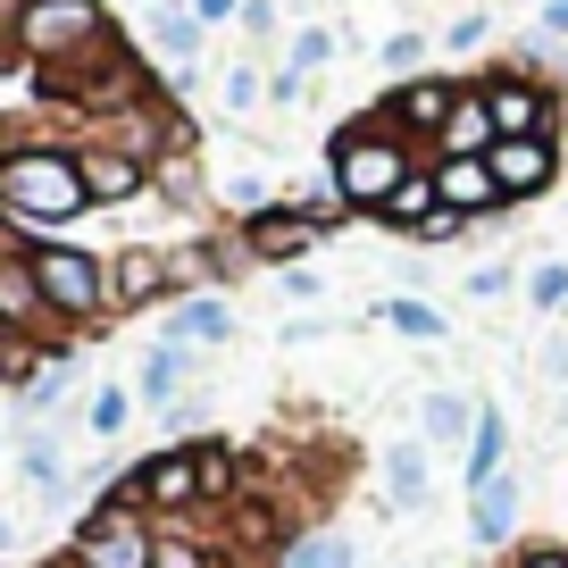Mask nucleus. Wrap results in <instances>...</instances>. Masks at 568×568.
Returning a JSON list of instances; mask_svg holds the SVG:
<instances>
[{
    "label": "nucleus",
    "instance_id": "nucleus-28",
    "mask_svg": "<svg viewBox=\"0 0 568 568\" xmlns=\"http://www.w3.org/2000/svg\"><path fill=\"white\" fill-rule=\"evenodd\" d=\"M125 418H134V393H125V385H101L84 402V426L101 435V444H109V435H125Z\"/></svg>",
    "mask_w": 568,
    "mask_h": 568
},
{
    "label": "nucleus",
    "instance_id": "nucleus-41",
    "mask_svg": "<svg viewBox=\"0 0 568 568\" xmlns=\"http://www.w3.org/2000/svg\"><path fill=\"white\" fill-rule=\"evenodd\" d=\"M193 18L201 26H226V18H243V0H193Z\"/></svg>",
    "mask_w": 568,
    "mask_h": 568
},
{
    "label": "nucleus",
    "instance_id": "nucleus-15",
    "mask_svg": "<svg viewBox=\"0 0 568 568\" xmlns=\"http://www.w3.org/2000/svg\"><path fill=\"white\" fill-rule=\"evenodd\" d=\"M168 251H118V260H109V310H142V302H160L168 293Z\"/></svg>",
    "mask_w": 568,
    "mask_h": 568
},
{
    "label": "nucleus",
    "instance_id": "nucleus-6",
    "mask_svg": "<svg viewBox=\"0 0 568 568\" xmlns=\"http://www.w3.org/2000/svg\"><path fill=\"white\" fill-rule=\"evenodd\" d=\"M34 284H42V302H51L59 326L109 310V260H92V251H75V243H34Z\"/></svg>",
    "mask_w": 568,
    "mask_h": 568
},
{
    "label": "nucleus",
    "instance_id": "nucleus-12",
    "mask_svg": "<svg viewBox=\"0 0 568 568\" xmlns=\"http://www.w3.org/2000/svg\"><path fill=\"white\" fill-rule=\"evenodd\" d=\"M75 168H84L92 210H118V201H134L142 184H151V168H142L134 151H118V142H75Z\"/></svg>",
    "mask_w": 568,
    "mask_h": 568
},
{
    "label": "nucleus",
    "instance_id": "nucleus-46",
    "mask_svg": "<svg viewBox=\"0 0 568 568\" xmlns=\"http://www.w3.org/2000/svg\"><path fill=\"white\" fill-rule=\"evenodd\" d=\"M59 568H75V560H59Z\"/></svg>",
    "mask_w": 568,
    "mask_h": 568
},
{
    "label": "nucleus",
    "instance_id": "nucleus-27",
    "mask_svg": "<svg viewBox=\"0 0 568 568\" xmlns=\"http://www.w3.org/2000/svg\"><path fill=\"white\" fill-rule=\"evenodd\" d=\"M193 460H201V501H234V494H243V452H234V444H193Z\"/></svg>",
    "mask_w": 568,
    "mask_h": 568
},
{
    "label": "nucleus",
    "instance_id": "nucleus-30",
    "mask_svg": "<svg viewBox=\"0 0 568 568\" xmlns=\"http://www.w3.org/2000/svg\"><path fill=\"white\" fill-rule=\"evenodd\" d=\"M326 59H335V34H326V26H302V34H293V51H284V75H302V84H310Z\"/></svg>",
    "mask_w": 568,
    "mask_h": 568
},
{
    "label": "nucleus",
    "instance_id": "nucleus-34",
    "mask_svg": "<svg viewBox=\"0 0 568 568\" xmlns=\"http://www.w3.org/2000/svg\"><path fill=\"white\" fill-rule=\"evenodd\" d=\"M485 34H494V18H485V9H468V18H452V26H444V51H477Z\"/></svg>",
    "mask_w": 568,
    "mask_h": 568
},
{
    "label": "nucleus",
    "instance_id": "nucleus-39",
    "mask_svg": "<svg viewBox=\"0 0 568 568\" xmlns=\"http://www.w3.org/2000/svg\"><path fill=\"white\" fill-rule=\"evenodd\" d=\"M535 34H551V42H568V0H544V9H535Z\"/></svg>",
    "mask_w": 568,
    "mask_h": 568
},
{
    "label": "nucleus",
    "instance_id": "nucleus-1",
    "mask_svg": "<svg viewBox=\"0 0 568 568\" xmlns=\"http://www.w3.org/2000/svg\"><path fill=\"white\" fill-rule=\"evenodd\" d=\"M84 210H92V193H84V168H75V142L0 151V226L18 243H59Z\"/></svg>",
    "mask_w": 568,
    "mask_h": 568
},
{
    "label": "nucleus",
    "instance_id": "nucleus-10",
    "mask_svg": "<svg viewBox=\"0 0 568 568\" xmlns=\"http://www.w3.org/2000/svg\"><path fill=\"white\" fill-rule=\"evenodd\" d=\"M0 318L9 326H59L42 284H34V243H18L9 226H0Z\"/></svg>",
    "mask_w": 568,
    "mask_h": 568
},
{
    "label": "nucleus",
    "instance_id": "nucleus-13",
    "mask_svg": "<svg viewBox=\"0 0 568 568\" xmlns=\"http://www.w3.org/2000/svg\"><path fill=\"white\" fill-rule=\"evenodd\" d=\"M494 184H501V201H535V193H551V176H560V142H494Z\"/></svg>",
    "mask_w": 568,
    "mask_h": 568
},
{
    "label": "nucleus",
    "instance_id": "nucleus-37",
    "mask_svg": "<svg viewBox=\"0 0 568 568\" xmlns=\"http://www.w3.org/2000/svg\"><path fill=\"white\" fill-rule=\"evenodd\" d=\"M234 26H243L251 42H267V34H276V9H267V0H243V18H234Z\"/></svg>",
    "mask_w": 568,
    "mask_h": 568
},
{
    "label": "nucleus",
    "instance_id": "nucleus-32",
    "mask_svg": "<svg viewBox=\"0 0 568 568\" xmlns=\"http://www.w3.org/2000/svg\"><path fill=\"white\" fill-rule=\"evenodd\" d=\"M527 302H535V310H560V302H568V267H560V260H544V267L527 276Z\"/></svg>",
    "mask_w": 568,
    "mask_h": 568
},
{
    "label": "nucleus",
    "instance_id": "nucleus-42",
    "mask_svg": "<svg viewBox=\"0 0 568 568\" xmlns=\"http://www.w3.org/2000/svg\"><path fill=\"white\" fill-rule=\"evenodd\" d=\"M18 18H26V0H0V26H9V42H18Z\"/></svg>",
    "mask_w": 568,
    "mask_h": 568
},
{
    "label": "nucleus",
    "instance_id": "nucleus-8",
    "mask_svg": "<svg viewBox=\"0 0 568 568\" xmlns=\"http://www.w3.org/2000/svg\"><path fill=\"white\" fill-rule=\"evenodd\" d=\"M460 92H468L460 75H409V84H393V101L376 109V118H385L409 151H435L444 125H452V109H460Z\"/></svg>",
    "mask_w": 568,
    "mask_h": 568
},
{
    "label": "nucleus",
    "instance_id": "nucleus-14",
    "mask_svg": "<svg viewBox=\"0 0 568 568\" xmlns=\"http://www.w3.org/2000/svg\"><path fill=\"white\" fill-rule=\"evenodd\" d=\"M518 494H527V468L485 477L477 494H468V535H477V544H510L518 535Z\"/></svg>",
    "mask_w": 568,
    "mask_h": 568
},
{
    "label": "nucleus",
    "instance_id": "nucleus-38",
    "mask_svg": "<svg viewBox=\"0 0 568 568\" xmlns=\"http://www.w3.org/2000/svg\"><path fill=\"white\" fill-rule=\"evenodd\" d=\"M510 568H568V544H527Z\"/></svg>",
    "mask_w": 568,
    "mask_h": 568
},
{
    "label": "nucleus",
    "instance_id": "nucleus-45",
    "mask_svg": "<svg viewBox=\"0 0 568 568\" xmlns=\"http://www.w3.org/2000/svg\"><path fill=\"white\" fill-rule=\"evenodd\" d=\"M560 418H568V402H560Z\"/></svg>",
    "mask_w": 568,
    "mask_h": 568
},
{
    "label": "nucleus",
    "instance_id": "nucleus-11",
    "mask_svg": "<svg viewBox=\"0 0 568 568\" xmlns=\"http://www.w3.org/2000/svg\"><path fill=\"white\" fill-rule=\"evenodd\" d=\"M426 168H435V201H444L452 217H468V226H477V217H501V210H510L485 160H426Z\"/></svg>",
    "mask_w": 568,
    "mask_h": 568
},
{
    "label": "nucleus",
    "instance_id": "nucleus-5",
    "mask_svg": "<svg viewBox=\"0 0 568 568\" xmlns=\"http://www.w3.org/2000/svg\"><path fill=\"white\" fill-rule=\"evenodd\" d=\"M477 92H485V109H494L501 142H560V92H551V75L494 68V75H477Z\"/></svg>",
    "mask_w": 568,
    "mask_h": 568
},
{
    "label": "nucleus",
    "instance_id": "nucleus-7",
    "mask_svg": "<svg viewBox=\"0 0 568 568\" xmlns=\"http://www.w3.org/2000/svg\"><path fill=\"white\" fill-rule=\"evenodd\" d=\"M335 217H343V210H318V201H276V210L243 217V251H251L260 267H302L310 251L335 234Z\"/></svg>",
    "mask_w": 568,
    "mask_h": 568
},
{
    "label": "nucleus",
    "instance_id": "nucleus-24",
    "mask_svg": "<svg viewBox=\"0 0 568 568\" xmlns=\"http://www.w3.org/2000/svg\"><path fill=\"white\" fill-rule=\"evenodd\" d=\"M435 210H444V201H435V168H418V176H409L402 193H393L385 210H376V226H393V234H418Z\"/></svg>",
    "mask_w": 568,
    "mask_h": 568
},
{
    "label": "nucleus",
    "instance_id": "nucleus-36",
    "mask_svg": "<svg viewBox=\"0 0 568 568\" xmlns=\"http://www.w3.org/2000/svg\"><path fill=\"white\" fill-rule=\"evenodd\" d=\"M460 234H468V217L435 210V217H426V226H418V243H460Z\"/></svg>",
    "mask_w": 568,
    "mask_h": 568
},
{
    "label": "nucleus",
    "instance_id": "nucleus-26",
    "mask_svg": "<svg viewBox=\"0 0 568 568\" xmlns=\"http://www.w3.org/2000/svg\"><path fill=\"white\" fill-rule=\"evenodd\" d=\"M276 568H359V544L352 535H293L276 551Z\"/></svg>",
    "mask_w": 568,
    "mask_h": 568
},
{
    "label": "nucleus",
    "instance_id": "nucleus-40",
    "mask_svg": "<svg viewBox=\"0 0 568 568\" xmlns=\"http://www.w3.org/2000/svg\"><path fill=\"white\" fill-rule=\"evenodd\" d=\"M276 284H284V293H293V302H318V276H310V267H284Z\"/></svg>",
    "mask_w": 568,
    "mask_h": 568
},
{
    "label": "nucleus",
    "instance_id": "nucleus-20",
    "mask_svg": "<svg viewBox=\"0 0 568 568\" xmlns=\"http://www.w3.org/2000/svg\"><path fill=\"white\" fill-rule=\"evenodd\" d=\"M468 435H477V402L452 393V385H435L418 402V444H468Z\"/></svg>",
    "mask_w": 568,
    "mask_h": 568
},
{
    "label": "nucleus",
    "instance_id": "nucleus-2",
    "mask_svg": "<svg viewBox=\"0 0 568 568\" xmlns=\"http://www.w3.org/2000/svg\"><path fill=\"white\" fill-rule=\"evenodd\" d=\"M418 168H426V160L409 151L402 134H393L385 118H352L335 142H326V176H335V201H343V210H368V217L385 210V201L402 193Z\"/></svg>",
    "mask_w": 568,
    "mask_h": 568
},
{
    "label": "nucleus",
    "instance_id": "nucleus-18",
    "mask_svg": "<svg viewBox=\"0 0 568 568\" xmlns=\"http://www.w3.org/2000/svg\"><path fill=\"white\" fill-rule=\"evenodd\" d=\"M501 468H510V418L477 402V435H468V452H460V485L477 494V485H485V477H501Z\"/></svg>",
    "mask_w": 568,
    "mask_h": 568
},
{
    "label": "nucleus",
    "instance_id": "nucleus-16",
    "mask_svg": "<svg viewBox=\"0 0 568 568\" xmlns=\"http://www.w3.org/2000/svg\"><path fill=\"white\" fill-rule=\"evenodd\" d=\"M494 109H485V92H477V75H468V92H460V109H452V125H444V142H435V160H494Z\"/></svg>",
    "mask_w": 568,
    "mask_h": 568
},
{
    "label": "nucleus",
    "instance_id": "nucleus-21",
    "mask_svg": "<svg viewBox=\"0 0 568 568\" xmlns=\"http://www.w3.org/2000/svg\"><path fill=\"white\" fill-rule=\"evenodd\" d=\"M184 368H193V352H184V343H151V359H142V376H134V402L176 409V402H184Z\"/></svg>",
    "mask_w": 568,
    "mask_h": 568
},
{
    "label": "nucleus",
    "instance_id": "nucleus-19",
    "mask_svg": "<svg viewBox=\"0 0 568 568\" xmlns=\"http://www.w3.org/2000/svg\"><path fill=\"white\" fill-rule=\"evenodd\" d=\"M201 34H210V26L193 18V0H184V9H151V51H160L176 75L201 68Z\"/></svg>",
    "mask_w": 568,
    "mask_h": 568
},
{
    "label": "nucleus",
    "instance_id": "nucleus-35",
    "mask_svg": "<svg viewBox=\"0 0 568 568\" xmlns=\"http://www.w3.org/2000/svg\"><path fill=\"white\" fill-rule=\"evenodd\" d=\"M501 293H510V267H477L468 276V302H501Z\"/></svg>",
    "mask_w": 568,
    "mask_h": 568
},
{
    "label": "nucleus",
    "instance_id": "nucleus-23",
    "mask_svg": "<svg viewBox=\"0 0 568 568\" xmlns=\"http://www.w3.org/2000/svg\"><path fill=\"white\" fill-rule=\"evenodd\" d=\"M385 510H426V444L385 452Z\"/></svg>",
    "mask_w": 568,
    "mask_h": 568
},
{
    "label": "nucleus",
    "instance_id": "nucleus-33",
    "mask_svg": "<svg viewBox=\"0 0 568 568\" xmlns=\"http://www.w3.org/2000/svg\"><path fill=\"white\" fill-rule=\"evenodd\" d=\"M217 92H226V109H234V118H243V109H260V68H226V84H217Z\"/></svg>",
    "mask_w": 568,
    "mask_h": 568
},
{
    "label": "nucleus",
    "instance_id": "nucleus-22",
    "mask_svg": "<svg viewBox=\"0 0 568 568\" xmlns=\"http://www.w3.org/2000/svg\"><path fill=\"white\" fill-rule=\"evenodd\" d=\"M18 468H26V485H34L42 501L68 494V460H59V435H42V426H18Z\"/></svg>",
    "mask_w": 568,
    "mask_h": 568
},
{
    "label": "nucleus",
    "instance_id": "nucleus-31",
    "mask_svg": "<svg viewBox=\"0 0 568 568\" xmlns=\"http://www.w3.org/2000/svg\"><path fill=\"white\" fill-rule=\"evenodd\" d=\"M418 59H426V34H385V51H376V68H385L393 84H409V75H418Z\"/></svg>",
    "mask_w": 568,
    "mask_h": 568
},
{
    "label": "nucleus",
    "instance_id": "nucleus-4",
    "mask_svg": "<svg viewBox=\"0 0 568 568\" xmlns=\"http://www.w3.org/2000/svg\"><path fill=\"white\" fill-rule=\"evenodd\" d=\"M92 42H109V9L101 0H26L18 51L34 59V68H68V59H84Z\"/></svg>",
    "mask_w": 568,
    "mask_h": 568
},
{
    "label": "nucleus",
    "instance_id": "nucleus-29",
    "mask_svg": "<svg viewBox=\"0 0 568 568\" xmlns=\"http://www.w3.org/2000/svg\"><path fill=\"white\" fill-rule=\"evenodd\" d=\"M151 568H217V544H201V535H176V527H160V551H151Z\"/></svg>",
    "mask_w": 568,
    "mask_h": 568
},
{
    "label": "nucleus",
    "instance_id": "nucleus-17",
    "mask_svg": "<svg viewBox=\"0 0 568 568\" xmlns=\"http://www.w3.org/2000/svg\"><path fill=\"white\" fill-rule=\"evenodd\" d=\"M234 335V310L217 302V293H184L176 310H168V335L160 343H184V352H201V343H226Z\"/></svg>",
    "mask_w": 568,
    "mask_h": 568
},
{
    "label": "nucleus",
    "instance_id": "nucleus-44",
    "mask_svg": "<svg viewBox=\"0 0 568 568\" xmlns=\"http://www.w3.org/2000/svg\"><path fill=\"white\" fill-rule=\"evenodd\" d=\"M0 343H9V318H0Z\"/></svg>",
    "mask_w": 568,
    "mask_h": 568
},
{
    "label": "nucleus",
    "instance_id": "nucleus-43",
    "mask_svg": "<svg viewBox=\"0 0 568 568\" xmlns=\"http://www.w3.org/2000/svg\"><path fill=\"white\" fill-rule=\"evenodd\" d=\"M0 551H9V518H0Z\"/></svg>",
    "mask_w": 568,
    "mask_h": 568
},
{
    "label": "nucleus",
    "instance_id": "nucleus-25",
    "mask_svg": "<svg viewBox=\"0 0 568 568\" xmlns=\"http://www.w3.org/2000/svg\"><path fill=\"white\" fill-rule=\"evenodd\" d=\"M376 326H393V335H409V343H444L452 326H444V310H426V302H409V293H385V302L368 310Z\"/></svg>",
    "mask_w": 568,
    "mask_h": 568
},
{
    "label": "nucleus",
    "instance_id": "nucleus-3",
    "mask_svg": "<svg viewBox=\"0 0 568 568\" xmlns=\"http://www.w3.org/2000/svg\"><path fill=\"white\" fill-rule=\"evenodd\" d=\"M151 551H160V527H151V510H142L134 494H118V485H109V494L84 510V527H75L68 560H75V568H151Z\"/></svg>",
    "mask_w": 568,
    "mask_h": 568
},
{
    "label": "nucleus",
    "instance_id": "nucleus-9",
    "mask_svg": "<svg viewBox=\"0 0 568 568\" xmlns=\"http://www.w3.org/2000/svg\"><path fill=\"white\" fill-rule=\"evenodd\" d=\"M118 494H134L142 510H201V460H193V444H176V452H151L142 468H125L118 477Z\"/></svg>",
    "mask_w": 568,
    "mask_h": 568
}]
</instances>
